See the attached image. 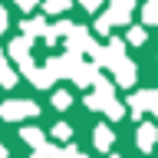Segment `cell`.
<instances>
[{"label":"cell","instance_id":"obj_12","mask_svg":"<svg viewBox=\"0 0 158 158\" xmlns=\"http://www.w3.org/2000/svg\"><path fill=\"white\" fill-rule=\"evenodd\" d=\"M49 158H79V152H76V148H53Z\"/></svg>","mask_w":158,"mask_h":158},{"label":"cell","instance_id":"obj_18","mask_svg":"<svg viewBox=\"0 0 158 158\" xmlns=\"http://www.w3.org/2000/svg\"><path fill=\"white\" fill-rule=\"evenodd\" d=\"M82 7H86V10H96V7H99V0H82Z\"/></svg>","mask_w":158,"mask_h":158},{"label":"cell","instance_id":"obj_8","mask_svg":"<svg viewBox=\"0 0 158 158\" xmlns=\"http://www.w3.org/2000/svg\"><path fill=\"white\" fill-rule=\"evenodd\" d=\"M142 20H145L148 27H155V23H158V0H148V3H145V10H142Z\"/></svg>","mask_w":158,"mask_h":158},{"label":"cell","instance_id":"obj_16","mask_svg":"<svg viewBox=\"0 0 158 158\" xmlns=\"http://www.w3.org/2000/svg\"><path fill=\"white\" fill-rule=\"evenodd\" d=\"M3 30H7V10L0 7V33H3Z\"/></svg>","mask_w":158,"mask_h":158},{"label":"cell","instance_id":"obj_17","mask_svg":"<svg viewBox=\"0 0 158 158\" xmlns=\"http://www.w3.org/2000/svg\"><path fill=\"white\" fill-rule=\"evenodd\" d=\"M17 3H20V7H23V10H30V7H36V0H17Z\"/></svg>","mask_w":158,"mask_h":158},{"label":"cell","instance_id":"obj_10","mask_svg":"<svg viewBox=\"0 0 158 158\" xmlns=\"http://www.w3.org/2000/svg\"><path fill=\"white\" fill-rule=\"evenodd\" d=\"M23 33H27V40L30 36H40V33H46V23H43V20H23Z\"/></svg>","mask_w":158,"mask_h":158},{"label":"cell","instance_id":"obj_5","mask_svg":"<svg viewBox=\"0 0 158 158\" xmlns=\"http://www.w3.org/2000/svg\"><path fill=\"white\" fill-rule=\"evenodd\" d=\"M155 135H158V125H142L138 128V148L148 152V148L155 145Z\"/></svg>","mask_w":158,"mask_h":158},{"label":"cell","instance_id":"obj_9","mask_svg":"<svg viewBox=\"0 0 158 158\" xmlns=\"http://www.w3.org/2000/svg\"><path fill=\"white\" fill-rule=\"evenodd\" d=\"M112 138H115V135H112V128H106V125L96 128V148H109V145H112Z\"/></svg>","mask_w":158,"mask_h":158},{"label":"cell","instance_id":"obj_1","mask_svg":"<svg viewBox=\"0 0 158 158\" xmlns=\"http://www.w3.org/2000/svg\"><path fill=\"white\" fill-rule=\"evenodd\" d=\"M40 109L36 102H27V99H10L0 106V118H7V122H17V118H27V115H36Z\"/></svg>","mask_w":158,"mask_h":158},{"label":"cell","instance_id":"obj_2","mask_svg":"<svg viewBox=\"0 0 158 158\" xmlns=\"http://www.w3.org/2000/svg\"><path fill=\"white\" fill-rule=\"evenodd\" d=\"M128 102H132V112H135V115H138V112H145V109L152 112V115H158V92H155V89H145V92L132 96Z\"/></svg>","mask_w":158,"mask_h":158},{"label":"cell","instance_id":"obj_4","mask_svg":"<svg viewBox=\"0 0 158 158\" xmlns=\"http://www.w3.org/2000/svg\"><path fill=\"white\" fill-rule=\"evenodd\" d=\"M118 73H115V79H118V86H132L135 82V76H138V69H135V63H128V59H122L118 63Z\"/></svg>","mask_w":158,"mask_h":158},{"label":"cell","instance_id":"obj_6","mask_svg":"<svg viewBox=\"0 0 158 158\" xmlns=\"http://www.w3.org/2000/svg\"><path fill=\"white\" fill-rule=\"evenodd\" d=\"M13 82H17V76H13V69H10V63H7V59H3V56H0V86H13Z\"/></svg>","mask_w":158,"mask_h":158},{"label":"cell","instance_id":"obj_15","mask_svg":"<svg viewBox=\"0 0 158 158\" xmlns=\"http://www.w3.org/2000/svg\"><path fill=\"white\" fill-rule=\"evenodd\" d=\"M53 135H56V138H69V135H73V128H69L66 122H59V125L53 128Z\"/></svg>","mask_w":158,"mask_h":158},{"label":"cell","instance_id":"obj_11","mask_svg":"<svg viewBox=\"0 0 158 158\" xmlns=\"http://www.w3.org/2000/svg\"><path fill=\"white\" fill-rule=\"evenodd\" d=\"M66 7H69V0H46V10H49V13H63Z\"/></svg>","mask_w":158,"mask_h":158},{"label":"cell","instance_id":"obj_14","mask_svg":"<svg viewBox=\"0 0 158 158\" xmlns=\"http://www.w3.org/2000/svg\"><path fill=\"white\" fill-rule=\"evenodd\" d=\"M128 43H145V30L132 27V30H128Z\"/></svg>","mask_w":158,"mask_h":158},{"label":"cell","instance_id":"obj_13","mask_svg":"<svg viewBox=\"0 0 158 158\" xmlns=\"http://www.w3.org/2000/svg\"><path fill=\"white\" fill-rule=\"evenodd\" d=\"M69 102H73L69 92H56V96H53V106H56V109H69Z\"/></svg>","mask_w":158,"mask_h":158},{"label":"cell","instance_id":"obj_19","mask_svg":"<svg viewBox=\"0 0 158 158\" xmlns=\"http://www.w3.org/2000/svg\"><path fill=\"white\" fill-rule=\"evenodd\" d=\"M79 158H86V155H79Z\"/></svg>","mask_w":158,"mask_h":158},{"label":"cell","instance_id":"obj_3","mask_svg":"<svg viewBox=\"0 0 158 158\" xmlns=\"http://www.w3.org/2000/svg\"><path fill=\"white\" fill-rule=\"evenodd\" d=\"M10 56L23 66V73H27V76L36 69L33 63H30V40H13V43H10Z\"/></svg>","mask_w":158,"mask_h":158},{"label":"cell","instance_id":"obj_7","mask_svg":"<svg viewBox=\"0 0 158 158\" xmlns=\"http://www.w3.org/2000/svg\"><path fill=\"white\" fill-rule=\"evenodd\" d=\"M20 135H23V142H30V145H33V152H36V148H43V132H40V128H23Z\"/></svg>","mask_w":158,"mask_h":158}]
</instances>
